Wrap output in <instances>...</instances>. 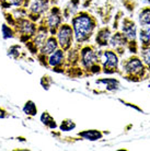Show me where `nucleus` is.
<instances>
[{
    "label": "nucleus",
    "mask_w": 150,
    "mask_h": 151,
    "mask_svg": "<svg viewBox=\"0 0 150 151\" xmlns=\"http://www.w3.org/2000/svg\"><path fill=\"white\" fill-rule=\"evenodd\" d=\"M100 60H101L102 73L107 76L117 75L123 76L120 68V55L111 47L100 48Z\"/></svg>",
    "instance_id": "nucleus-5"
},
{
    "label": "nucleus",
    "mask_w": 150,
    "mask_h": 151,
    "mask_svg": "<svg viewBox=\"0 0 150 151\" xmlns=\"http://www.w3.org/2000/svg\"><path fill=\"white\" fill-rule=\"evenodd\" d=\"M140 1L141 4H150V0H138Z\"/></svg>",
    "instance_id": "nucleus-32"
},
{
    "label": "nucleus",
    "mask_w": 150,
    "mask_h": 151,
    "mask_svg": "<svg viewBox=\"0 0 150 151\" xmlns=\"http://www.w3.org/2000/svg\"><path fill=\"white\" fill-rule=\"evenodd\" d=\"M137 20L140 27H150V4L140 8Z\"/></svg>",
    "instance_id": "nucleus-20"
},
{
    "label": "nucleus",
    "mask_w": 150,
    "mask_h": 151,
    "mask_svg": "<svg viewBox=\"0 0 150 151\" xmlns=\"http://www.w3.org/2000/svg\"><path fill=\"white\" fill-rule=\"evenodd\" d=\"M55 36L58 41L59 47L64 49L65 52H68L75 45V33H74L70 23H63L59 27Z\"/></svg>",
    "instance_id": "nucleus-10"
},
{
    "label": "nucleus",
    "mask_w": 150,
    "mask_h": 151,
    "mask_svg": "<svg viewBox=\"0 0 150 151\" xmlns=\"http://www.w3.org/2000/svg\"><path fill=\"white\" fill-rule=\"evenodd\" d=\"M40 121H41L42 124L44 125L47 129H49V130H55V129L58 128L57 122L55 121V118L49 114L48 111H44V112L41 114Z\"/></svg>",
    "instance_id": "nucleus-21"
},
{
    "label": "nucleus",
    "mask_w": 150,
    "mask_h": 151,
    "mask_svg": "<svg viewBox=\"0 0 150 151\" xmlns=\"http://www.w3.org/2000/svg\"><path fill=\"white\" fill-rule=\"evenodd\" d=\"M57 48H59V45H58V41H57L56 36L49 35L40 48L38 54L36 55V60L38 61V64L41 65L42 67H45L46 69H48V57Z\"/></svg>",
    "instance_id": "nucleus-8"
},
{
    "label": "nucleus",
    "mask_w": 150,
    "mask_h": 151,
    "mask_svg": "<svg viewBox=\"0 0 150 151\" xmlns=\"http://www.w3.org/2000/svg\"><path fill=\"white\" fill-rule=\"evenodd\" d=\"M138 41L140 48L150 46V27H140L138 31Z\"/></svg>",
    "instance_id": "nucleus-22"
},
{
    "label": "nucleus",
    "mask_w": 150,
    "mask_h": 151,
    "mask_svg": "<svg viewBox=\"0 0 150 151\" xmlns=\"http://www.w3.org/2000/svg\"><path fill=\"white\" fill-rule=\"evenodd\" d=\"M124 17V12L123 10H117L115 12V18H114V21H113V30H118V27H120V22H122V19Z\"/></svg>",
    "instance_id": "nucleus-29"
},
{
    "label": "nucleus",
    "mask_w": 150,
    "mask_h": 151,
    "mask_svg": "<svg viewBox=\"0 0 150 151\" xmlns=\"http://www.w3.org/2000/svg\"><path fill=\"white\" fill-rule=\"evenodd\" d=\"M50 7H52L50 0H32L31 4L27 8L26 17L31 21L38 23L40 20L47 13Z\"/></svg>",
    "instance_id": "nucleus-11"
},
{
    "label": "nucleus",
    "mask_w": 150,
    "mask_h": 151,
    "mask_svg": "<svg viewBox=\"0 0 150 151\" xmlns=\"http://www.w3.org/2000/svg\"><path fill=\"white\" fill-rule=\"evenodd\" d=\"M109 132H103L100 129H84L77 134V137L81 140H88V141H99L104 138L105 135H107Z\"/></svg>",
    "instance_id": "nucleus-16"
},
{
    "label": "nucleus",
    "mask_w": 150,
    "mask_h": 151,
    "mask_svg": "<svg viewBox=\"0 0 150 151\" xmlns=\"http://www.w3.org/2000/svg\"><path fill=\"white\" fill-rule=\"evenodd\" d=\"M48 69L56 73L65 75L66 70V52L64 49L57 48L52 55L48 57Z\"/></svg>",
    "instance_id": "nucleus-12"
},
{
    "label": "nucleus",
    "mask_w": 150,
    "mask_h": 151,
    "mask_svg": "<svg viewBox=\"0 0 150 151\" xmlns=\"http://www.w3.org/2000/svg\"><path fill=\"white\" fill-rule=\"evenodd\" d=\"M120 32L125 38L128 53L139 55L140 46L138 41V27H137L136 21L131 15L123 17L120 22Z\"/></svg>",
    "instance_id": "nucleus-4"
},
{
    "label": "nucleus",
    "mask_w": 150,
    "mask_h": 151,
    "mask_svg": "<svg viewBox=\"0 0 150 151\" xmlns=\"http://www.w3.org/2000/svg\"><path fill=\"white\" fill-rule=\"evenodd\" d=\"M112 33V27H109L107 24L98 27L94 34V44L98 46V48L110 47V40H111Z\"/></svg>",
    "instance_id": "nucleus-13"
},
{
    "label": "nucleus",
    "mask_w": 150,
    "mask_h": 151,
    "mask_svg": "<svg viewBox=\"0 0 150 151\" xmlns=\"http://www.w3.org/2000/svg\"><path fill=\"white\" fill-rule=\"evenodd\" d=\"M17 31V34L21 43L25 44L27 41H30L34 35L36 34L38 27V23L31 21L27 17L18 18L15 19V24L13 27Z\"/></svg>",
    "instance_id": "nucleus-7"
},
{
    "label": "nucleus",
    "mask_w": 150,
    "mask_h": 151,
    "mask_svg": "<svg viewBox=\"0 0 150 151\" xmlns=\"http://www.w3.org/2000/svg\"><path fill=\"white\" fill-rule=\"evenodd\" d=\"M81 0H69L63 8V15L66 20L71 19L72 17L79 11Z\"/></svg>",
    "instance_id": "nucleus-17"
},
{
    "label": "nucleus",
    "mask_w": 150,
    "mask_h": 151,
    "mask_svg": "<svg viewBox=\"0 0 150 151\" xmlns=\"http://www.w3.org/2000/svg\"><path fill=\"white\" fill-rule=\"evenodd\" d=\"M9 115H10V114L8 113L7 111L4 109V107H1V106H0V118H1V119H4V118H7V117H9Z\"/></svg>",
    "instance_id": "nucleus-31"
},
{
    "label": "nucleus",
    "mask_w": 150,
    "mask_h": 151,
    "mask_svg": "<svg viewBox=\"0 0 150 151\" xmlns=\"http://www.w3.org/2000/svg\"><path fill=\"white\" fill-rule=\"evenodd\" d=\"M149 88H150V83H149Z\"/></svg>",
    "instance_id": "nucleus-34"
},
{
    "label": "nucleus",
    "mask_w": 150,
    "mask_h": 151,
    "mask_svg": "<svg viewBox=\"0 0 150 151\" xmlns=\"http://www.w3.org/2000/svg\"><path fill=\"white\" fill-rule=\"evenodd\" d=\"M64 20L65 18L63 15V9L58 7L57 4H52L47 13L40 20V22L47 27L49 34L56 35L59 27L64 23Z\"/></svg>",
    "instance_id": "nucleus-6"
},
{
    "label": "nucleus",
    "mask_w": 150,
    "mask_h": 151,
    "mask_svg": "<svg viewBox=\"0 0 150 151\" xmlns=\"http://www.w3.org/2000/svg\"><path fill=\"white\" fill-rule=\"evenodd\" d=\"M32 0H0V7L4 10L11 8H29Z\"/></svg>",
    "instance_id": "nucleus-18"
},
{
    "label": "nucleus",
    "mask_w": 150,
    "mask_h": 151,
    "mask_svg": "<svg viewBox=\"0 0 150 151\" xmlns=\"http://www.w3.org/2000/svg\"><path fill=\"white\" fill-rule=\"evenodd\" d=\"M8 56L13 58V59H21L25 57V53L22 50L21 46L19 44H14V45L10 46V48L8 49Z\"/></svg>",
    "instance_id": "nucleus-24"
},
{
    "label": "nucleus",
    "mask_w": 150,
    "mask_h": 151,
    "mask_svg": "<svg viewBox=\"0 0 150 151\" xmlns=\"http://www.w3.org/2000/svg\"><path fill=\"white\" fill-rule=\"evenodd\" d=\"M77 124L72 121L71 118H65L61 121L59 125H58V128L61 132H72L74 129H76Z\"/></svg>",
    "instance_id": "nucleus-26"
},
{
    "label": "nucleus",
    "mask_w": 150,
    "mask_h": 151,
    "mask_svg": "<svg viewBox=\"0 0 150 151\" xmlns=\"http://www.w3.org/2000/svg\"><path fill=\"white\" fill-rule=\"evenodd\" d=\"M58 1H59V0H50L52 4H58Z\"/></svg>",
    "instance_id": "nucleus-33"
},
{
    "label": "nucleus",
    "mask_w": 150,
    "mask_h": 151,
    "mask_svg": "<svg viewBox=\"0 0 150 151\" xmlns=\"http://www.w3.org/2000/svg\"><path fill=\"white\" fill-rule=\"evenodd\" d=\"M123 78L128 82H144L150 78V73L139 55L131 54V56L120 60Z\"/></svg>",
    "instance_id": "nucleus-2"
},
{
    "label": "nucleus",
    "mask_w": 150,
    "mask_h": 151,
    "mask_svg": "<svg viewBox=\"0 0 150 151\" xmlns=\"http://www.w3.org/2000/svg\"><path fill=\"white\" fill-rule=\"evenodd\" d=\"M41 84H42V87L44 88L45 90H48L49 88H50V86L53 84V79L47 75L43 76V77H42V79H41Z\"/></svg>",
    "instance_id": "nucleus-30"
},
{
    "label": "nucleus",
    "mask_w": 150,
    "mask_h": 151,
    "mask_svg": "<svg viewBox=\"0 0 150 151\" xmlns=\"http://www.w3.org/2000/svg\"><path fill=\"white\" fill-rule=\"evenodd\" d=\"M49 35L50 34H49L47 27H46L44 24H42L41 22H38V27L36 34L34 35L30 41H27L25 43V47L27 48V52H29L32 56L36 57L40 48L42 47V45L44 44V42L46 41V38L48 37Z\"/></svg>",
    "instance_id": "nucleus-9"
},
{
    "label": "nucleus",
    "mask_w": 150,
    "mask_h": 151,
    "mask_svg": "<svg viewBox=\"0 0 150 151\" xmlns=\"http://www.w3.org/2000/svg\"><path fill=\"white\" fill-rule=\"evenodd\" d=\"M110 47L114 49L120 55V57H123L125 53L127 52L126 42H125V38L122 34L120 30H115L112 33V36L110 40Z\"/></svg>",
    "instance_id": "nucleus-14"
},
{
    "label": "nucleus",
    "mask_w": 150,
    "mask_h": 151,
    "mask_svg": "<svg viewBox=\"0 0 150 151\" xmlns=\"http://www.w3.org/2000/svg\"><path fill=\"white\" fill-rule=\"evenodd\" d=\"M95 83L98 86L104 87V90L102 93H106V92H117L118 90L122 89V84L120 81L117 78H100V79L95 80Z\"/></svg>",
    "instance_id": "nucleus-15"
},
{
    "label": "nucleus",
    "mask_w": 150,
    "mask_h": 151,
    "mask_svg": "<svg viewBox=\"0 0 150 151\" xmlns=\"http://www.w3.org/2000/svg\"><path fill=\"white\" fill-rule=\"evenodd\" d=\"M139 56L143 59L144 64L146 65L147 69L150 73V46L148 47H141L139 50Z\"/></svg>",
    "instance_id": "nucleus-28"
},
{
    "label": "nucleus",
    "mask_w": 150,
    "mask_h": 151,
    "mask_svg": "<svg viewBox=\"0 0 150 151\" xmlns=\"http://www.w3.org/2000/svg\"><path fill=\"white\" fill-rule=\"evenodd\" d=\"M122 6L125 8V10L129 13L131 17L134 15L136 9L138 8V0H120Z\"/></svg>",
    "instance_id": "nucleus-27"
},
{
    "label": "nucleus",
    "mask_w": 150,
    "mask_h": 151,
    "mask_svg": "<svg viewBox=\"0 0 150 151\" xmlns=\"http://www.w3.org/2000/svg\"><path fill=\"white\" fill-rule=\"evenodd\" d=\"M1 34L4 40H10V38H14L18 36L14 27L9 25L7 22L1 25Z\"/></svg>",
    "instance_id": "nucleus-25"
},
{
    "label": "nucleus",
    "mask_w": 150,
    "mask_h": 151,
    "mask_svg": "<svg viewBox=\"0 0 150 151\" xmlns=\"http://www.w3.org/2000/svg\"><path fill=\"white\" fill-rule=\"evenodd\" d=\"M114 4H113L112 1H107L105 4L104 7H102L99 9L98 13L100 14V17L102 18V22H103V25L107 24L110 22V20L112 18L113 12H114Z\"/></svg>",
    "instance_id": "nucleus-19"
},
{
    "label": "nucleus",
    "mask_w": 150,
    "mask_h": 151,
    "mask_svg": "<svg viewBox=\"0 0 150 151\" xmlns=\"http://www.w3.org/2000/svg\"><path fill=\"white\" fill-rule=\"evenodd\" d=\"M22 110H23V113L29 117H35L38 113V106H36L35 102L32 101V100H27V101L24 103Z\"/></svg>",
    "instance_id": "nucleus-23"
},
{
    "label": "nucleus",
    "mask_w": 150,
    "mask_h": 151,
    "mask_svg": "<svg viewBox=\"0 0 150 151\" xmlns=\"http://www.w3.org/2000/svg\"><path fill=\"white\" fill-rule=\"evenodd\" d=\"M70 24L75 33V43L77 44L90 43L99 27L98 18L87 10L77 12L70 19Z\"/></svg>",
    "instance_id": "nucleus-1"
},
{
    "label": "nucleus",
    "mask_w": 150,
    "mask_h": 151,
    "mask_svg": "<svg viewBox=\"0 0 150 151\" xmlns=\"http://www.w3.org/2000/svg\"><path fill=\"white\" fill-rule=\"evenodd\" d=\"M80 66L84 71L86 78L102 73L100 48L95 44H82L80 48Z\"/></svg>",
    "instance_id": "nucleus-3"
}]
</instances>
